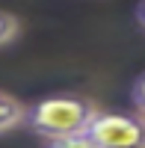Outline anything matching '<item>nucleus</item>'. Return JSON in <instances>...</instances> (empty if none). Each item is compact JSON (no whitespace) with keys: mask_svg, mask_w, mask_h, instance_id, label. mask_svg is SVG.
I'll list each match as a JSON object with an SVG mask.
<instances>
[{"mask_svg":"<svg viewBox=\"0 0 145 148\" xmlns=\"http://www.w3.org/2000/svg\"><path fill=\"white\" fill-rule=\"evenodd\" d=\"M130 101H133L136 113L145 119V71H142L139 77L133 80V86H130Z\"/></svg>","mask_w":145,"mask_h":148,"instance_id":"nucleus-6","label":"nucleus"},{"mask_svg":"<svg viewBox=\"0 0 145 148\" xmlns=\"http://www.w3.org/2000/svg\"><path fill=\"white\" fill-rule=\"evenodd\" d=\"M83 136L95 148H145V119L139 113L98 110Z\"/></svg>","mask_w":145,"mask_h":148,"instance_id":"nucleus-2","label":"nucleus"},{"mask_svg":"<svg viewBox=\"0 0 145 148\" xmlns=\"http://www.w3.org/2000/svg\"><path fill=\"white\" fill-rule=\"evenodd\" d=\"M18 18L12 15V12H3L0 9V47L9 45V42H15V36H18Z\"/></svg>","mask_w":145,"mask_h":148,"instance_id":"nucleus-4","label":"nucleus"},{"mask_svg":"<svg viewBox=\"0 0 145 148\" xmlns=\"http://www.w3.org/2000/svg\"><path fill=\"white\" fill-rule=\"evenodd\" d=\"M21 119H24V104L18 98H12L9 92L0 89V136L9 133L12 127H18Z\"/></svg>","mask_w":145,"mask_h":148,"instance_id":"nucleus-3","label":"nucleus"},{"mask_svg":"<svg viewBox=\"0 0 145 148\" xmlns=\"http://www.w3.org/2000/svg\"><path fill=\"white\" fill-rule=\"evenodd\" d=\"M95 116H98V107L83 95H51L24 107L21 125L44 142V139H65L86 133Z\"/></svg>","mask_w":145,"mask_h":148,"instance_id":"nucleus-1","label":"nucleus"},{"mask_svg":"<svg viewBox=\"0 0 145 148\" xmlns=\"http://www.w3.org/2000/svg\"><path fill=\"white\" fill-rule=\"evenodd\" d=\"M136 21H139V27L145 30V0H139V6H136Z\"/></svg>","mask_w":145,"mask_h":148,"instance_id":"nucleus-7","label":"nucleus"},{"mask_svg":"<svg viewBox=\"0 0 145 148\" xmlns=\"http://www.w3.org/2000/svg\"><path fill=\"white\" fill-rule=\"evenodd\" d=\"M42 148H95V145L80 133V136H65V139H44Z\"/></svg>","mask_w":145,"mask_h":148,"instance_id":"nucleus-5","label":"nucleus"}]
</instances>
